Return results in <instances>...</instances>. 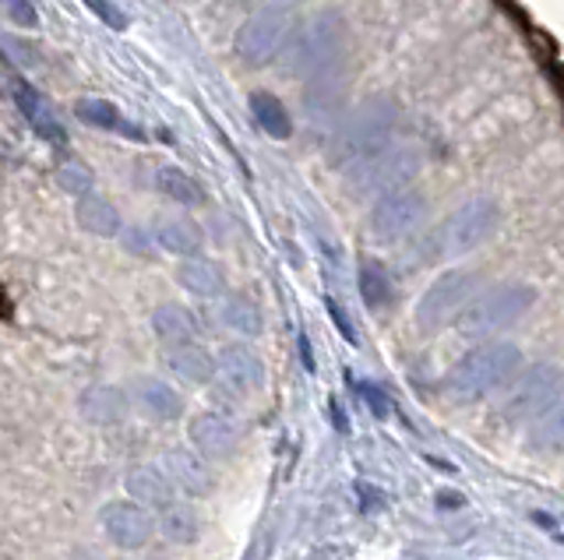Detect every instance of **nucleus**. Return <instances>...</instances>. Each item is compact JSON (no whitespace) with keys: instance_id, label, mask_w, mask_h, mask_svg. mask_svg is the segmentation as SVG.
Listing matches in <instances>:
<instances>
[{"instance_id":"obj_1","label":"nucleus","mask_w":564,"mask_h":560,"mask_svg":"<svg viewBox=\"0 0 564 560\" xmlns=\"http://www.w3.org/2000/svg\"><path fill=\"white\" fill-rule=\"evenodd\" d=\"M519 371H522V349L516 342H508V339L484 342L469 349V353L452 366L445 377V388L458 402H476L498 388H508V384L519 377Z\"/></svg>"},{"instance_id":"obj_2","label":"nucleus","mask_w":564,"mask_h":560,"mask_svg":"<svg viewBox=\"0 0 564 560\" xmlns=\"http://www.w3.org/2000/svg\"><path fill=\"white\" fill-rule=\"evenodd\" d=\"M349 36H346V22L343 14L322 11L296 32V40L290 46V67L304 78H332L335 67L346 61Z\"/></svg>"},{"instance_id":"obj_3","label":"nucleus","mask_w":564,"mask_h":560,"mask_svg":"<svg viewBox=\"0 0 564 560\" xmlns=\"http://www.w3.org/2000/svg\"><path fill=\"white\" fill-rule=\"evenodd\" d=\"M498 226H501L498 201L469 198L466 205H458L445 222H437V230H431L427 251L431 257H463L480 248V243H487Z\"/></svg>"},{"instance_id":"obj_4","label":"nucleus","mask_w":564,"mask_h":560,"mask_svg":"<svg viewBox=\"0 0 564 560\" xmlns=\"http://www.w3.org/2000/svg\"><path fill=\"white\" fill-rule=\"evenodd\" d=\"M533 304H536L533 286H522V283L490 286L473 296L469 307L463 310V318H458V328H463L466 336H494V331H505L508 325H516Z\"/></svg>"},{"instance_id":"obj_5","label":"nucleus","mask_w":564,"mask_h":560,"mask_svg":"<svg viewBox=\"0 0 564 560\" xmlns=\"http://www.w3.org/2000/svg\"><path fill=\"white\" fill-rule=\"evenodd\" d=\"M557 398H564V374L554 363H533L505 388L498 413L511 424H525V419L543 416Z\"/></svg>"},{"instance_id":"obj_6","label":"nucleus","mask_w":564,"mask_h":560,"mask_svg":"<svg viewBox=\"0 0 564 560\" xmlns=\"http://www.w3.org/2000/svg\"><path fill=\"white\" fill-rule=\"evenodd\" d=\"M395 120H399L395 102H388V99L367 102V107L349 120L339 138V160L349 166H360L370 155L384 152L388 138L395 131Z\"/></svg>"},{"instance_id":"obj_7","label":"nucleus","mask_w":564,"mask_h":560,"mask_svg":"<svg viewBox=\"0 0 564 560\" xmlns=\"http://www.w3.org/2000/svg\"><path fill=\"white\" fill-rule=\"evenodd\" d=\"M290 36H293L290 11H254L251 19L237 29L234 50L243 64L264 67L282 54V46L290 43Z\"/></svg>"},{"instance_id":"obj_8","label":"nucleus","mask_w":564,"mask_h":560,"mask_svg":"<svg viewBox=\"0 0 564 560\" xmlns=\"http://www.w3.org/2000/svg\"><path fill=\"white\" fill-rule=\"evenodd\" d=\"M420 169V155L413 149H384L378 155H370L360 166H352L349 173V184L364 190V195H395V190H405L416 177Z\"/></svg>"},{"instance_id":"obj_9","label":"nucleus","mask_w":564,"mask_h":560,"mask_svg":"<svg viewBox=\"0 0 564 560\" xmlns=\"http://www.w3.org/2000/svg\"><path fill=\"white\" fill-rule=\"evenodd\" d=\"M423 219H427V198H423L420 190L405 187V190H395V195L378 198V205L370 208V233L381 243H395V240L413 237L423 226Z\"/></svg>"},{"instance_id":"obj_10","label":"nucleus","mask_w":564,"mask_h":560,"mask_svg":"<svg viewBox=\"0 0 564 560\" xmlns=\"http://www.w3.org/2000/svg\"><path fill=\"white\" fill-rule=\"evenodd\" d=\"M476 296V275L469 272H448L441 275L434 286H427V293L420 296L416 304V325L420 328H441L452 318H463V310L469 307V300Z\"/></svg>"},{"instance_id":"obj_11","label":"nucleus","mask_w":564,"mask_h":560,"mask_svg":"<svg viewBox=\"0 0 564 560\" xmlns=\"http://www.w3.org/2000/svg\"><path fill=\"white\" fill-rule=\"evenodd\" d=\"M99 525H102L106 539H110L113 547H120V550H141V547H149L152 536L159 532V521L152 518L149 507L131 501V497L128 501L102 504Z\"/></svg>"},{"instance_id":"obj_12","label":"nucleus","mask_w":564,"mask_h":560,"mask_svg":"<svg viewBox=\"0 0 564 560\" xmlns=\"http://www.w3.org/2000/svg\"><path fill=\"white\" fill-rule=\"evenodd\" d=\"M187 441L194 451L205 454L208 462H226V459H234L237 448H240V427H237L234 416L205 409L198 416H191Z\"/></svg>"},{"instance_id":"obj_13","label":"nucleus","mask_w":564,"mask_h":560,"mask_svg":"<svg viewBox=\"0 0 564 560\" xmlns=\"http://www.w3.org/2000/svg\"><path fill=\"white\" fill-rule=\"evenodd\" d=\"M11 99H14V107H18V113H22L25 124L35 131V138H43V142L53 149H67L64 124L57 120V113H53L46 96L35 89L25 75H11Z\"/></svg>"},{"instance_id":"obj_14","label":"nucleus","mask_w":564,"mask_h":560,"mask_svg":"<svg viewBox=\"0 0 564 560\" xmlns=\"http://www.w3.org/2000/svg\"><path fill=\"white\" fill-rule=\"evenodd\" d=\"M166 472L176 490H184L187 497L202 501L216 494V472H212L205 454H198L194 448H170L166 451Z\"/></svg>"},{"instance_id":"obj_15","label":"nucleus","mask_w":564,"mask_h":560,"mask_svg":"<svg viewBox=\"0 0 564 560\" xmlns=\"http://www.w3.org/2000/svg\"><path fill=\"white\" fill-rule=\"evenodd\" d=\"M131 395L141 413H149L152 419H163V424H173V419L184 416V395L176 392L173 384H166L163 377H149V374L134 377Z\"/></svg>"},{"instance_id":"obj_16","label":"nucleus","mask_w":564,"mask_h":560,"mask_svg":"<svg viewBox=\"0 0 564 560\" xmlns=\"http://www.w3.org/2000/svg\"><path fill=\"white\" fill-rule=\"evenodd\" d=\"M166 366L176 381L191 384V388H205L219 374V356H212L202 342H191L181 349H166Z\"/></svg>"},{"instance_id":"obj_17","label":"nucleus","mask_w":564,"mask_h":560,"mask_svg":"<svg viewBox=\"0 0 564 560\" xmlns=\"http://www.w3.org/2000/svg\"><path fill=\"white\" fill-rule=\"evenodd\" d=\"M219 371L240 392H258L261 384H264V360L247 342H229V345H223Z\"/></svg>"},{"instance_id":"obj_18","label":"nucleus","mask_w":564,"mask_h":560,"mask_svg":"<svg viewBox=\"0 0 564 560\" xmlns=\"http://www.w3.org/2000/svg\"><path fill=\"white\" fill-rule=\"evenodd\" d=\"M78 409L88 424L96 427H117L123 424V416L131 409V398L123 395L113 384H93V388H85L82 398H78Z\"/></svg>"},{"instance_id":"obj_19","label":"nucleus","mask_w":564,"mask_h":560,"mask_svg":"<svg viewBox=\"0 0 564 560\" xmlns=\"http://www.w3.org/2000/svg\"><path fill=\"white\" fill-rule=\"evenodd\" d=\"M123 490H128V497L145 504V507H166L173 504V480L166 469H155V465H134L128 469V476H123Z\"/></svg>"},{"instance_id":"obj_20","label":"nucleus","mask_w":564,"mask_h":560,"mask_svg":"<svg viewBox=\"0 0 564 560\" xmlns=\"http://www.w3.org/2000/svg\"><path fill=\"white\" fill-rule=\"evenodd\" d=\"M152 331L166 349H181V345L198 342L202 328H198V318H194L187 307L163 304V307H155V314H152Z\"/></svg>"},{"instance_id":"obj_21","label":"nucleus","mask_w":564,"mask_h":560,"mask_svg":"<svg viewBox=\"0 0 564 560\" xmlns=\"http://www.w3.org/2000/svg\"><path fill=\"white\" fill-rule=\"evenodd\" d=\"M75 117L82 120V124L96 128V131H113V134H128L131 142H145V131L128 124L123 113H120V107H117V102H110V99L85 96V99L75 102Z\"/></svg>"},{"instance_id":"obj_22","label":"nucleus","mask_w":564,"mask_h":560,"mask_svg":"<svg viewBox=\"0 0 564 560\" xmlns=\"http://www.w3.org/2000/svg\"><path fill=\"white\" fill-rule=\"evenodd\" d=\"M176 283H181L191 296H198V300H216V296L226 293V275L216 261H208V257L181 261V268H176Z\"/></svg>"},{"instance_id":"obj_23","label":"nucleus","mask_w":564,"mask_h":560,"mask_svg":"<svg viewBox=\"0 0 564 560\" xmlns=\"http://www.w3.org/2000/svg\"><path fill=\"white\" fill-rule=\"evenodd\" d=\"M159 532H163L166 542L173 547H194L202 536V515L194 512V504L184 501H173L166 507H159Z\"/></svg>"},{"instance_id":"obj_24","label":"nucleus","mask_w":564,"mask_h":560,"mask_svg":"<svg viewBox=\"0 0 564 560\" xmlns=\"http://www.w3.org/2000/svg\"><path fill=\"white\" fill-rule=\"evenodd\" d=\"M247 107H251V117L258 120V128L275 138V142H286V138H293V117L290 110L282 107V99L272 96V92H251L247 96Z\"/></svg>"},{"instance_id":"obj_25","label":"nucleus","mask_w":564,"mask_h":560,"mask_svg":"<svg viewBox=\"0 0 564 560\" xmlns=\"http://www.w3.org/2000/svg\"><path fill=\"white\" fill-rule=\"evenodd\" d=\"M155 243L163 251L176 254V257H198L202 248H205V233H202V226L198 222H191V219H166L163 226L155 230Z\"/></svg>"},{"instance_id":"obj_26","label":"nucleus","mask_w":564,"mask_h":560,"mask_svg":"<svg viewBox=\"0 0 564 560\" xmlns=\"http://www.w3.org/2000/svg\"><path fill=\"white\" fill-rule=\"evenodd\" d=\"M75 219H78L82 230L93 233V237H117L123 230V226H120V212L106 198H99L96 190H93V195L78 198Z\"/></svg>"},{"instance_id":"obj_27","label":"nucleus","mask_w":564,"mask_h":560,"mask_svg":"<svg viewBox=\"0 0 564 560\" xmlns=\"http://www.w3.org/2000/svg\"><path fill=\"white\" fill-rule=\"evenodd\" d=\"M155 190L176 205H187V208L205 205V187L194 180L191 173H184L181 166H159L155 169Z\"/></svg>"},{"instance_id":"obj_28","label":"nucleus","mask_w":564,"mask_h":560,"mask_svg":"<svg viewBox=\"0 0 564 560\" xmlns=\"http://www.w3.org/2000/svg\"><path fill=\"white\" fill-rule=\"evenodd\" d=\"M219 321L237 331V336H247V339H258L264 331V318H261V307L254 300H247V296H226L219 304Z\"/></svg>"},{"instance_id":"obj_29","label":"nucleus","mask_w":564,"mask_h":560,"mask_svg":"<svg viewBox=\"0 0 564 560\" xmlns=\"http://www.w3.org/2000/svg\"><path fill=\"white\" fill-rule=\"evenodd\" d=\"M360 296L370 310H381L392 300V283H388V275L378 261H364L360 265Z\"/></svg>"},{"instance_id":"obj_30","label":"nucleus","mask_w":564,"mask_h":560,"mask_svg":"<svg viewBox=\"0 0 564 560\" xmlns=\"http://www.w3.org/2000/svg\"><path fill=\"white\" fill-rule=\"evenodd\" d=\"M533 441H536L540 448H561V444H564V398H557L554 406L536 419Z\"/></svg>"},{"instance_id":"obj_31","label":"nucleus","mask_w":564,"mask_h":560,"mask_svg":"<svg viewBox=\"0 0 564 560\" xmlns=\"http://www.w3.org/2000/svg\"><path fill=\"white\" fill-rule=\"evenodd\" d=\"M57 184L67 190V195H75V198L93 195V173H88L85 163H64V166H57Z\"/></svg>"},{"instance_id":"obj_32","label":"nucleus","mask_w":564,"mask_h":560,"mask_svg":"<svg viewBox=\"0 0 564 560\" xmlns=\"http://www.w3.org/2000/svg\"><path fill=\"white\" fill-rule=\"evenodd\" d=\"M82 4L96 14V19L102 22V25H110V29H117V32H123L128 29V14H123L113 0H82Z\"/></svg>"},{"instance_id":"obj_33","label":"nucleus","mask_w":564,"mask_h":560,"mask_svg":"<svg viewBox=\"0 0 564 560\" xmlns=\"http://www.w3.org/2000/svg\"><path fill=\"white\" fill-rule=\"evenodd\" d=\"M4 11L14 25L22 29H40V11H35L32 0H4Z\"/></svg>"},{"instance_id":"obj_34","label":"nucleus","mask_w":564,"mask_h":560,"mask_svg":"<svg viewBox=\"0 0 564 560\" xmlns=\"http://www.w3.org/2000/svg\"><path fill=\"white\" fill-rule=\"evenodd\" d=\"M357 392H360V398L367 402V409L375 413L378 419H384L388 413H392V409H388V402H384V392L378 388V384L364 381V384H357Z\"/></svg>"},{"instance_id":"obj_35","label":"nucleus","mask_w":564,"mask_h":560,"mask_svg":"<svg viewBox=\"0 0 564 560\" xmlns=\"http://www.w3.org/2000/svg\"><path fill=\"white\" fill-rule=\"evenodd\" d=\"M325 307H328V318H332V325L343 331V339H346L349 345H357V336H352V325H349V318H346V310H343L339 304H335V300H328Z\"/></svg>"},{"instance_id":"obj_36","label":"nucleus","mask_w":564,"mask_h":560,"mask_svg":"<svg viewBox=\"0 0 564 560\" xmlns=\"http://www.w3.org/2000/svg\"><path fill=\"white\" fill-rule=\"evenodd\" d=\"M328 409H332V424H335V430H339V433H349V419H346L343 402L332 395V406H328Z\"/></svg>"},{"instance_id":"obj_37","label":"nucleus","mask_w":564,"mask_h":560,"mask_svg":"<svg viewBox=\"0 0 564 560\" xmlns=\"http://www.w3.org/2000/svg\"><path fill=\"white\" fill-rule=\"evenodd\" d=\"M258 11H293L300 0H251Z\"/></svg>"},{"instance_id":"obj_38","label":"nucleus","mask_w":564,"mask_h":560,"mask_svg":"<svg viewBox=\"0 0 564 560\" xmlns=\"http://www.w3.org/2000/svg\"><path fill=\"white\" fill-rule=\"evenodd\" d=\"M296 342H300V360H304V371L314 374L317 366H314V353H311V339H307V336H300Z\"/></svg>"},{"instance_id":"obj_39","label":"nucleus","mask_w":564,"mask_h":560,"mask_svg":"<svg viewBox=\"0 0 564 560\" xmlns=\"http://www.w3.org/2000/svg\"><path fill=\"white\" fill-rule=\"evenodd\" d=\"M448 504H452V507H463L466 501L458 497V494H437V507H448Z\"/></svg>"}]
</instances>
